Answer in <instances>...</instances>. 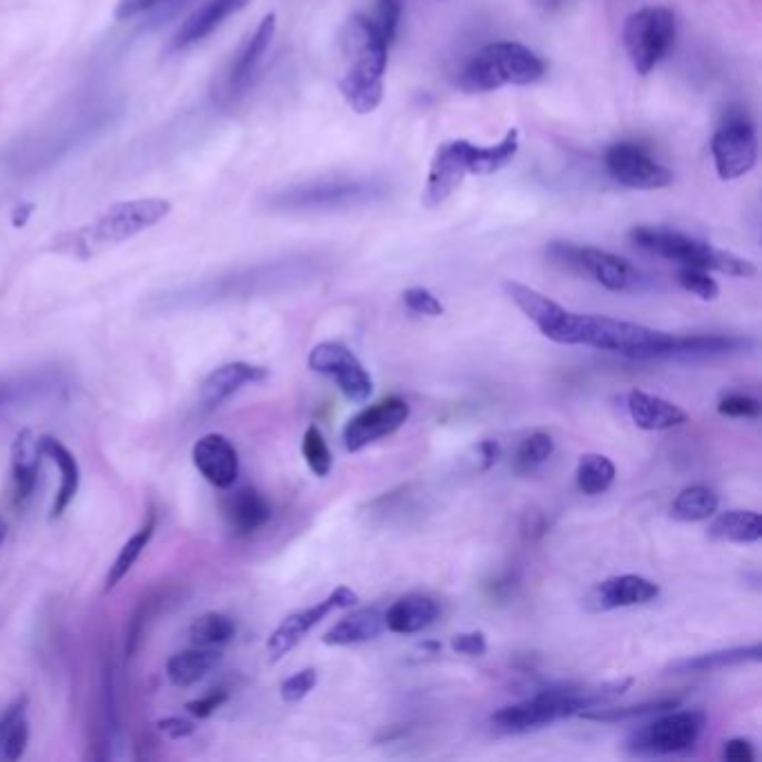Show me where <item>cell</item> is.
Wrapping results in <instances>:
<instances>
[{
  "mask_svg": "<svg viewBox=\"0 0 762 762\" xmlns=\"http://www.w3.org/2000/svg\"><path fill=\"white\" fill-rule=\"evenodd\" d=\"M6 537H8V523H6V519H3V517H0V548H3V543H6Z\"/></svg>",
  "mask_w": 762,
  "mask_h": 762,
  "instance_id": "cell-55",
  "label": "cell"
},
{
  "mask_svg": "<svg viewBox=\"0 0 762 762\" xmlns=\"http://www.w3.org/2000/svg\"><path fill=\"white\" fill-rule=\"evenodd\" d=\"M19 394H17V390L14 388H10V385H0V405H8L10 401H14Z\"/></svg>",
  "mask_w": 762,
  "mask_h": 762,
  "instance_id": "cell-54",
  "label": "cell"
},
{
  "mask_svg": "<svg viewBox=\"0 0 762 762\" xmlns=\"http://www.w3.org/2000/svg\"><path fill=\"white\" fill-rule=\"evenodd\" d=\"M30 742V722H28V698H17L0 720V755L6 760H19Z\"/></svg>",
  "mask_w": 762,
  "mask_h": 762,
  "instance_id": "cell-33",
  "label": "cell"
},
{
  "mask_svg": "<svg viewBox=\"0 0 762 762\" xmlns=\"http://www.w3.org/2000/svg\"><path fill=\"white\" fill-rule=\"evenodd\" d=\"M388 48L375 23L362 14L349 17L340 30L342 74L338 88L355 114H369L383 103Z\"/></svg>",
  "mask_w": 762,
  "mask_h": 762,
  "instance_id": "cell-2",
  "label": "cell"
},
{
  "mask_svg": "<svg viewBox=\"0 0 762 762\" xmlns=\"http://www.w3.org/2000/svg\"><path fill=\"white\" fill-rule=\"evenodd\" d=\"M477 454L481 461V470H490L501 459V445L497 441H481L477 448Z\"/></svg>",
  "mask_w": 762,
  "mask_h": 762,
  "instance_id": "cell-52",
  "label": "cell"
},
{
  "mask_svg": "<svg viewBox=\"0 0 762 762\" xmlns=\"http://www.w3.org/2000/svg\"><path fill=\"white\" fill-rule=\"evenodd\" d=\"M403 17V0H378V19L373 21L385 43L392 46Z\"/></svg>",
  "mask_w": 762,
  "mask_h": 762,
  "instance_id": "cell-43",
  "label": "cell"
},
{
  "mask_svg": "<svg viewBox=\"0 0 762 762\" xmlns=\"http://www.w3.org/2000/svg\"><path fill=\"white\" fill-rule=\"evenodd\" d=\"M678 23L666 8H642L626 19L624 48L638 74H651L675 46Z\"/></svg>",
  "mask_w": 762,
  "mask_h": 762,
  "instance_id": "cell-9",
  "label": "cell"
},
{
  "mask_svg": "<svg viewBox=\"0 0 762 762\" xmlns=\"http://www.w3.org/2000/svg\"><path fill=\"white\" fill-rule=\"evenodd\" d=\"M309 369L333 378L340 392L353 403H364L373 394V380L369 371L355 358V353L340 342L327 340L315 344L309 351Z\"/></svg>",
  "mask_w": 762,
  "mask_h": 762,
  "instance_id": "cell-10",
  "label": "cell"
},
{
  "mask_svg": "<svg viewBox=\"0 0 762 762\" xmlns=\"http://www.w3.org/2000/svg\"><path fill=\"white\" fill-rule=\"evenodd\" d=\"M253 0H207L202 8L190 14L172 37V50H186L211 37L233 14L249 8Z\"/></svg>",
  "mask_w": 762,
  "mask_h": 762,
  "instance_id": "cell-21",
  "label": "cell"
},
{
  "mask_svg": "<svg viewBox=\"0 0 762 762\" xmlns=\"http://www.w3.org/2000/svg\"><path fill=\"white\" fill-rule=\"evenodd\" d=\"M545 253L559 269L593 280L600 287L615 293L642 291L646 287V278L635 264H631L626 258H620L602 249L578 247L570 242H552L548 244Z\"/></svg>",
  "mask_w": 762,
  "mask_h": 762,
  "instance_id": "cell-7",
  "label": "cell"
},
{
  "mask_svg": "<svg viewBox=\"0 0 762 762\" xmlns=\"http://www.w3.org/2000/svg\"><path fill=\"white\" fill-rule=\"evenodd\" d=\"M715 172L722 181H733L753 170L758 159L755 128L742 119L726 121L711 139Z\"/></svg>",
  "mask_w": 762,
  "mask_h": 762,
  "instance_id": "cell-14",
  "label": "cell"
},
{
  "mask_svg": "<svg viewBox=\"0 0 762 762\" xmlns=\"http://www.w3.org/2000/svg\"><path fill=\"white\" fill-rule=\"evenodd\" d=\"M631 242L658 258L678 262L682 267H695L704 271H718L731 278H753L755 264L731 253L715 249L702 240H695L682 231H673L666 227H635L629 233Z\"/></svg>",
  "mask_w": 762,
  "mask_h": 762,
  "instance_id": "cell-4",
  "label": "cell"
},
{
  "mask_svg": "<svg viewBox=\"0 0 762 762\" xmlns=\"http://www.w3.org/2000/svg\"><path fill=\"white\" fill-rule=\"evenodd\" d=\"M302 457L315 477H320V479L329 477V472L333 468V457H331V450H329L322 432L315 425H309L304 437H302Z\"/></svg>",
  "mask_w": 762,
  "mask_h": 762,
  "instance_id": "cell-41",
  "label": "cell"
},
{
  "mask_svg": "<svg viewBox=\"0 0 762 762\" xmlns=\"http://www.w3.org/2000/svg\"><path fill=\"white\" fill-rule=\"evenodd\" d=\"M41 457L43 452H41L39 437L32 430L19 432V437L12 443V479H14V497L19 505L30 501L39 485Z\"/></svg>",
  "mask_w": 762,
  "mask_h": 762,
  "instance_id": "cell-25",
  "label": "cell"
},
{
  "mask_svg": "<svg viewBox=\"0 0 762 762\" xmlns=\"http://www.w3.org/2000/svg\"><path fill=\"white\" fill-rule=\"evenodd\" d=\"M615 463L604 454H584L578 463L575 481L582 494L598 497L604 494L615 481Z\"/></svg>",
  "mask_w": 762,
  "mask_h": 762,
  "instance_id": "cell-37",
  "label": "cell"
},
{
  "mask_svg": "<svg viewBox=\"0 0 762 762\" xmlns=\"http://www.w3.org/2000/svg\"><path fill=\"white\" fill-rule=\"evenodd\" d=\"M371 198V186L360 181H315L298 188H289L287 193L275 198V207L289 211H311V209H335L349 207L353 202H364Z\"/></svg>",
  "mask_w": 762,
  "mask_h": 762,
  "instance_id": "cell-17",
  "label": "cell"
},
{
  "mask_svg": "<svg viewBox=\"0 0 762 762\" xmlns=\"http://www.w3.org/2000/svg\"><path fill=\"white\" fill-rule=\"evenodd\" d=\"M39 443H41L43 457H48L61 472V485H59L57 499L52 503V512H50V519H59V517H63V512L70 508V503L79 494L81 468H79L77 457L59 439L46 434V437H39Z\"/></svg>",
  "mask_w": 762,
  "mask_h": 762,
  "instance_id": "cell-26",
  "label": "cell"
},
{
  "mask_svg": "<svg viewBox=\"0 0 762 762\" xmlns=\"http://www.w3.org/2000/svg\"><path fill=\"white\" fill-rule=\"evenodd\" d=\"M753 342L738 335H675L671 347L666 349L664 358H715V355H729L746 351Z\"/></svg>",
  "mask_w": 762,
  "mask_h": 762,
  "instance_id": "cell-28",
  "label": "cell"
},
{
  "mask_svg": "<svg viewBox=\"0 0 762 762\" xmlns=\"http://www.w3.org/2000/svg\"><path fill=\"white\" fill-rule=\"evenodd\" d=\"M157 726H159V731H161L166 738H170V740H183V738H188V735H193V733H195V722H190V720H186V718H177V715L159 720Z\"/></svg>",
  "mask_w": 762,
  "mask_h": 762,
  "instance_id": "cell-50",
  "label": "cell"
},
{
  "mask_svg": "<svg viewBox=\"0 0 762 762\" xmlns=\"http://www.w3.org/2000/svg\"><path fill=\"white\" fill-rule=\"evenodd\" d=\"M222 662L220 649L195 646L190 651L174 653L166 662V675L174 686H193L204 680Z\"/></svg>",
  "mask_w": 762,
  "mask_h": 762,
  "instance_id": "cell-30",
  "label": "cell"
},
{
  "mask_svg": "<svg viewBox=\"0 0 762 762\" xmlns=\"http://www.w3.org/2000/svg\"><path fill=\"white\" fill-rule=\"evenodd\" d=\"M718 494L706 485L684 488L671 503V517L678 521H704L718 512Z\"/></svg>",
  "mask_w": 762,
  "mask_h": 762,
  "instance_id": "cell-36",
  "label": "cell"
},
{
  "mask_svg": "<svg viewBox=\"0 0 762 762\" xmlns=\"http://www.w3.org/2000/svg\"><path fill=\"white\" fill-rule=\"evenodd\" d=\"M709 534L731 543H755L762 537V521L753 510H726L713 519Z\"/></svg>",
  "mask_w": 762,
  "mask_h": 762,
  "instance_id": "cell-34",
  "label": "cell"
},
{
  "mask_svg": "<svg viewBox=\"0 0 762 762\" xmlns=\"http://www.w3.org/2000/svg\"><path fill=\"white\" fill-rule=\"evenodd\" d=\"M519 150V130L510 128L505 137L494 146H474L470 148V174H492L505 168Z\"/></svg>",
  "mask_w": 762,
  "mask_h": 762,
  "instance_id": "cell-35",
  "label": "cell"
},
{
  "mask_svg": "<svg viewBox=\"0 0 762 762\" xmlns=\"http://www.w3.org/2000/svg\"><path fill=\"white\" fill-rule=\"evenodd\" d=\"M706 718L702 711H662L655 720L638 726L629 740L626 749L640 758H662L689 753L702 731Z\"/></svg>",
  "mask_w": 762,
  "mask_h": 762,
  "instance_id": "cell-8",
  "label": "cell"
},
{
  "mask_svg": "<svg viewBox=\"0 0 762 762\" xmlns=\"http://www.w3.org/2000/svg\"><path fill=\"white\" fill-rule=\"evenodd\" d=\"M470 148L472 143L465 139H452L437 148L421 198L425 209L441 207L470 174Z\"/></svg>",
  "mask_w": 762,
  "mask_h": 762,
  "instance_id": "cell-16",
  "label": "cell"
},
{
  "mask_svg": "<svg viewBox=\"0 0 762 762\" xmlns=\"http://www.w3.org/2000/svg\"><path fill=\"white\" fill-rule=\"evenodd\" d=\"M170 202L161 198L112 204L106 213H101L97 220H92L74 233L70 249L86 258L94 255L108 247L121 244L152 229L170 215Z\"/></svg>",
  "mask_w": 762,
  "mask_h": 762,
  "instance_id": "cell-6",
  "label": "cell"
},
{
  "mask_svg": "<svg viewBox=\"0 0 762 762\" xmlns=\"http://www.w3.org/2000/svg\"><path fill=\"white\" fill-rule=\"evenodd\" d=\"M315 684H318V671L315 669H302L282 682L280 695L284 702L295 704V702L304 700L315 689Z\"/></svg>",
  "mask_w": 762,
  "mask_h": 762,
  "instance_id": "cell-46",
  "label": "cell"
},
{
  "mask_svg": "<svg viewBox=\"0 0 762 762\" xmlns=\"http://www.w3.org/2000/svg\"><path fill=\"white\" fill-rule=\"evenodd\" d=\"M238 633L235 622L224 613H204L188 629V638L193 646L218 649L229 644Z\"/></svg>",
  "mask_w": 762,
  "mask_h": 762,
  "instance_id": "cell-38",
  "label": "cell"
},
{
  "mask_svg": "<svg viewBox=\"0 0 762 762\" xmlns=\"http://www.w3.org/2000/svg\"><path fill=\"white\" fill-rule=\"evenodd\" d=\"M722 758L726 762H753L755 760V751H753V744L749 740L731 738L722 746Z\"/></svg>",
  "mask_w": 762,
  "mask_h": 762,
  "instance_id": "cell-51",
  "label": "cell"
},
{
  "mask_svg": "<svg viewBox=\"0 0 762 762\" xmlns=\"http://www.w3.org/2000/svg\"><path fill=\"white\" fill-rule=\"evenodd\" d=\"M154 528H157V514L150 510L146 521L139 525V530L123 543V548L119 550L114 563L110 565L108 570V575H106V586H103V593L108 595L110 591H114L126 578L128 573L132 570V565L137 563V559L143 554V550L148 548L152 534H154Z\"/></svg>",
  "mask_w": 762,
  "mask_h": 762,
  "instance_id": "cell-32",
  "label": "cell"
},
{
  "mask_svg": "<svg viewBox=\"0 0 762 762\" xmlns=\"http://www.w3.org/2000/svg\"><path fill=\"white\" fill-rule=\"evenodd\" d=\"M172 0H119L117 10H114V19L117 21H130L143 12L157 10L161 6H168Z\"/></svg>",
  "mask_w": 762,
  "mask_h": 762,
  "instance_id": "cell-49",
  "label": "cell"
},
{
  "mask_svg": "<svg viewBox=\"0 0 762 762\" xmlns=\"http://www.w3.org/2000/svg\"><path fill=\"white\" fill-rule=\"evenodd\" d=\"M441 609L432 598L425 595H405L397 600L385 618V629L399 635H414L421 633L423 629L432 626L439 618Z\"/></svg>",
  "mask_w": 762,
  "mask_h": 762,
  "instance_id": "cell-27",
  "label": "cell"
},
{
  "mask_svg": "<svg viewBox=\"0 0 762 762\" xmlns=\"http://www.w3.org/2000/svg\"><path fill=\"white\" fill-rule=\"evenodd\" d=\"M604 166L618 183L635 190L669 188L675 179V174L666 166L655 161L644 148L635 143L611 146L604 154Z\"/></svg>",
  "mask_w": 762,
  "mask_h": 762,
  "instance_id": "cell-12",
  "label": "cell"
},
{
  "mask_svg": "<svg viewBox=\"0 0 762 762\" xmlns=\"http://www.w3.org/2000/svg\"><path fill=\"white\" fill-rule=\"evenodd\" d=\"M269 378V369L251 362H229L218 367L207 375L200 390V403L207 412L222 408L229 399H233L242 388L262 383Z\"/></svg>",
  "mask_w": 762,
  "mask_h": 762,
  "instance_id": "cell-20",
  "label": "cell"
},
{
  "mask_svg": "<svg viewBox=\"0 0 762 762\" xmlns=\"http://www.w3.org/2000/svg\"><path fill=\"white\" fill-rule=\"evenodd\" d=\"M626 408H629L633 423L646 432L673 430V428H680L689 421V414L682 408H678L675 403L660 399V397H653V394H646V392H640V390H633L629 394Z\"/></svg>",
  "mask_w": 762,
  "mask_h": 762,
  "instance_id": "cell-24",
  "label": "cell"
},
{
  "mask_svg": "<svg viewBox=\"0 0 762 762\" xmlns=\"http://www.w3.org/2000/svg\"><path fill=\"white\" fill-rule=\"evenodd\" d=\"M34 211V207L32 204H23V207H19L17 211H14V227L19 229V227H26V222H28V218H30V213Z\"/></svg>",
  "mask_w": 762,
  "mask_h": 762,
  "instance_id": "cell-53",
  "label": "cell"
},
{
  "mask_svg": "<svg viewBox=\"0 0 762 762\" xmlns=\"http://www.w3.org/2000/svg\"><path fill=\"white\" fill-rule=\"evenodd\" d=\"M410 419V403L401 397H388L351 417L342 430L347 452H360L367 445L392 437Z\"/></svg>",
  "mask_w": 762,
  "mask_h": 762,
  "instance_id": "cell-11",
  "label": "cell"
},
{
  "mask_svg": "<svg viewBox=\"0 0 762 762\" xmlns=\"http://www.w3.org/2000/svg\"><path fill=\"white\" fill-rule=\"evenodd\" d=\"M358 604V593L347 589V586H338L333 593H329L322 602L302 609L298 613H291L269 638L267 642V651L269 658L273 662H278L280 658H284L289 651H293L304 638L307 633L318 626L329 613L338 611V609H351Z\"/></svg>",
  "mask_w": 762,
  "mask_h": 762,
  "instance_id": "cell-13",
  "label": "cell"
},
{
  "mask_svg": "<svg viewBox=\"0 0 762 762\" xmlns=\"http://www.w3.org/2000/svg\"><path fill=\"white\" fill-rule=\"evenodd\" d=\"M760 644H751V646H735V649H722V651H711V653H702V655H693V658H684V660H675L666 666L669 673L673 675H686V673H711V671H720L726 666H735V664H746V662H760Z\"/></svg>",
  "mask_w": 762,
  "mask_h": 762,
  "instance_id": "cell-31",
  "label": "cell"
},
{
  "mask_svg": "<svg viewBox=\"0 0 762 762\" xmlns=\"http://www.w3.org/2000/svg\"><path fill=\"white\" fill-rule=\"evenodd\" d=\"M229 702V693L227 691H211L204 698L198 700H190L186 704V711L195 718H211L218 709H222Z\"/></svg>",
  "mask_w": 762,
  "mask_h": 762,
  "instance_id": "cell-48",
  "label": "cell"
},
{
  "mask_svg": "<svg viewBox=\"0 0 762 762\" xmlns=\"http://www.w3.org/2000/svg\"><path fill=\"white\" fill-rule=\"evenodd\" d=\"M403 302L405 307L417 313V315H428V318H439L445 313L443 302L428 289L423 287H412L403 293Z\"/></svg>",
  "mask_w": 762,
  "mask_h": 762,
  "instance_id": "cell-44",
  "label": "cell"
},
{
  "mask_svg": "<svg viewBox=\"0 0 762 762\" xmlns=\"http://www.w3.org/2000/svg\"><path fill=\"white\" fill-rule=\"evenodd\" d=\"M718 412L729 419H758L762 412V405L758 399L749 394H726L718 403Z\"/></svg>",
  "mask_w": 762,
  "mask_h": 762,
  "instance_id": "cell-45",
  "label": "cell"
},
{
  "mask_svg": "<svg viewBox=\"0 0 762 762\" xmlns=\"http://www.w3.org/2000/svg\"><path fill=\"white\" fill-rule=\"evenodd\" d=\"M673 338V333L658 331L644 324L615 320L609 315H589L570 311L557 342L586 344L600 351H613L638 360H653L664 358Z\"/></svg>",
  "mask_w": 762,
  "mask_h": 762,
  "instance_id": "cell-3",
  "label": "cell"
},
{
  "mask_svg": "<svg viewBox=\"0 0 762 762\" xmlns=\"http://www.w3.org/2000/svg\"><path fill=\"white\" fill-rule=\"evenodd\" d=\"M503 291L508 293V298L525 313L528 320H532L537 324V329L552 342H557L559 331L565 324L568 318V309L561 307L559 302L550 300L548 295L521 284V282H503Z\"/></svg>",
  "mask_w": 762,
  "mask_h": 762,
  "instance_id": "cell-22",
  "label": "cell"
},
{
  "mask_svg": "<svg viewBox=\"0 0 762 762\" xmlns=\"http://www.w3.org/2000/svg\"><path fill=\"white\" fill-rule=\"evenodd\" d=\"M545 74L543 61L521 43L499 41L479 50L463 68L459 86L468 92H492L503 86H532Z\"/></svg>",
  "mask_w": 762,
  "mask_h": 762,
  "instance_id": "cell-5",
  "label": "cell"
},
{
  "mask_svg": "<svg viewBox=\"0 0 762 762\" xmlns=\"http://www.w3.org/2000/svg\"><path fill=\"white\" fill-rule=\"evenodd\" d=\"M554 454V439L545 432H534L521 441L512 459L514 474H532Z\"/></svg>",
  "mask_w": 762,
  "mask_h": 762,
  "instance_id": "cell-40",
  "label": "cell"
},
{
  "mask_svg": "<svg viewBox=\"0 0 762 762\" xmlns=\"http://www.w3.org/2000/svg\"><path fill=\"white\" fill-rule=\"evenodd\" d=\"M385 631V618L380 615L375 609H360L353 611L351 615L342 618L338 624H333L322 642L327 646H351V644H362L375 640L380 633Z\"/></svg>",
  "mask_w": 762,
  "mask_h": 762,
  "instance_id": "cell-29",
  "label": "cell"
},
{
  "mask_svg": "<svg viewBox=\"0 0 762 762\" xmlns=\"http://www.w3.org/2000/svg\"><path fill=\"white\" fill-rule=\"evenodd\" d=\"M678 282H680V287H682L684 291L698 295V298L704 300V302H713V300H718V295H720L718 282H715V280L709 275V271H704V269L682 267V269L678 271Z\"/></svg>",
  "mask_w": 762,
  "mask_h": 762,
  "instance_id": "cell-42",
  "label": "cell"
},
{
  "mask_svg": "<svg viewBox=\"0 0 762 762\" xmlns=\"http://www.w3.org/2000/svg\"><path fill=\"white\" fill-rule=\"evenodd\" d=\"M452 649L461 655L468 658H481L488 651V640L483 631H470V633H459L452 638Z\"/></svg>",
  "mask_w": 762,
  "mask_h": 762,
  "instance_id": "cell-47",
  "label": "cell"
},
{
  "mask_svg": "<svg viewBox=\"0 0 762 762\" xmlns=\"http://www.w3.org/2000/svg\"><path fill=\"white\" fill-rule=\"evenodd\" d=\"M222 512H224V519L231 525V530L240 537L255 534L258 530H262L269 523V519L273 514L267 497L251 485L231 492L222 501Z\"/></svg>",
  "mask_w": 762,
  "mask_h": 762,
  "instance_id": "cell-23",
  "label": "cell"
},
{
  "mask_svg": "<svg viewBox=\"0 0 762 762\" xmlns=\"http://www.w3.org/2000/svg\"><path fill=\"white\" fill-rule=\"evenodd\" d=\"M193 463L218 490H231L240 477V454L222 434H207L193 445Z\"/></svg>",
  "mask_w": 762,
  "mask_h": 762,
  "instance_id": "cell-19",
  "label": "cell"
},
{
  "mask_svg": "<svg viewBox=\"0 0 762 762\" xmlns=\"http://www.w3.org/2000/svg\"><path fill=\"white\" fill-rule=\"evenodd\" d=\"M633 682V678H624L602 684H557L539 689L534 695L494 711L490 715V726L505 735L530 733L563 718H573L589 709L602 706L624 695Z\"/></svg>",
  "mask_w": 762,
  "mask_h": 762,
  "instance_id": "cell-1",
  "label": "cell"
},
{
  "mask_svg": "<svg viewBox=\"0 0 762 762\" xmlns=\"http://www.w3.org/2000/svg\"><path fill=\"white\" fill-rule=\"evenodd\" d=\"M275 30H278V19L271 12L260 21L255 32L247 39V43H242L231 68L224 72V77L220 81V92H215L222 101H233L251 88L271 43L275 39Z\"/></svg>",
  "mask_w": 762,
  "mask_h": 762,
  "instance_id": "cell-15",
  "label": "cell"
},
{
  "mask_svg": "<svg viewBox=\"0 0 762 762\" xmlns=\"http://www.w3.org/2000/svg\"><path fill=\"white\" fill-rule=\"evenodd\" d=\"M660 598V586L642 575H615L598 584L589 598L586 609L595 613L644 606Z\"/></svg>",
  "mask_w": 762,
  "mask_h": 762,
  "instance_id": "cell-18",
  "label": "cell"
},
{
  "mask_svg": "<svg viewBox=\"0 0 762 762\" xmlns=\"http://www.w3.org/2000/svg\"><path fill=\"white\" fill-rule=\"evenodd\" d=\"M680 706V698H662V700H649L642 704H631V706H618V709H589L584 713H580L584 720H593V722H629V720H638V718H646V715H658L662 711L669 709H678Z\"/></svg>",
  "mask_w": 762,
  "mask_h": 762,
  "instance_id": "cell-39",
  "label": "cell"
}]
</instances>
